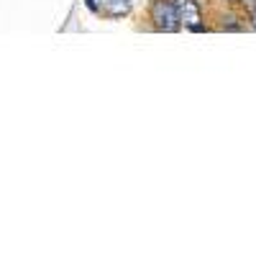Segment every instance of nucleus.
<instances>
[{"label":"nucleus","mask_w":256,"mask_h":256,"mask_svg":"<svg viewBox=\"0 0 256 256\" xmlns=\"http://www.w3.org/2000/svg\"><path fill=\"white\" fill-rule=\"evenodd\" d=\"M152 20L159 31H166V34H174L182 26V18H180L174 0H156L152 6Z\"/></svg>","instance_id":"f257e3e1"},{"label":"nucleus","mask_w":256,"mask_h":256,"mask_svg":"<svg viewBox=\"0 0 256 256\" xmlns=\"http://www.w3.org/2000/svg\"><path fill=\"white\" fill-rule=\"evenodd\" d=\"M251 24H254V28H256V6H254V13H251Z\"/></svg>","instance_id":"20e7f679"},{"label":"nucleus","mask_w":256,"mask_h":256,"mask_svg":"<svg viewBox=\"0 0 256 256\" xmlns=\"http://www.w3.org/2000/svg\"><path fill=\"white\" fill-rule=\"evenodd\" d=\"M174 6H177V10H180L182 24H184L190 31H202V26H200V6H198V0H174Z\"/></svg>","instance_id":"f03ea898"},{"label":"nucleus","mask_w":256,"mask_h":256,"mask_svg":"<svg viewBox=\"0 0 256 256\" xmlns=\"http://www.w3.org/2000/svg\"><path fill=\"white\" fill-rule=\"evenodd\" d=\"M128 10H131V0H102L100 3V13L110 16V18L126 16Z\"/></svg>","instance_id":"7ed1b4c3"}]
</instances>
